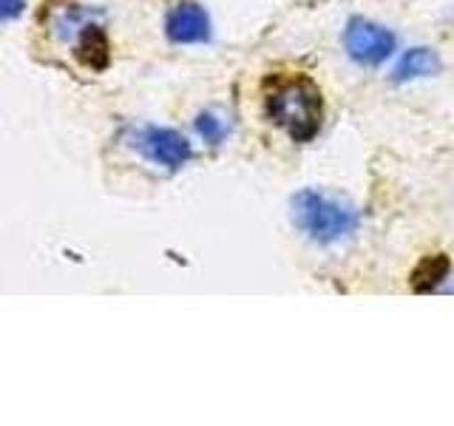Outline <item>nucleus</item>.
Masks as SVG:
<instances>
[{
	"label": "nucleus",
	"mask_w": 454,
	"mask_h": 426,
	"mask_svg": "<svg viewBox=\"0 0 454 426\" xmlns=\"http://www.w3.org/2000/svg\"><path fill=\"white\" fill-rule=\"evenodd\" d=\"M165 35H168V40L179 43V46H188V43H205L210 37L207 12L196 4H176L168 12Z\"/></svg>",
	"instance_id": "obj_5"
},
{
	"label": "nucleus",
	"mask_w": 454,
	"mask_h": 426,
	"mask_svg": "<svg viewBox=\"0 0 454 426\" xmlns=\"http://www.w3.org/2000/svg\"><path fill=\"white\" fill-rule=\"evenodd\" d=\"M440 71V57L432 49H409L401 60H397L392 77L397 83L406 80H420V77H432Z\"/></svg>",
	"instance_id": "obj_8"
},
{
	"label": "nucleus",
	"mask_w": 454,
	"mask_h": 426,
	"mask_svg": "<svg viewBox=\"0 0 454 426\" xmlns=\"http://www.w3.org/2000/svg\"><path fill=\"white\" fill-rule=\"evenodd\" d=\"M134 146L145 154L151 162L170 168V170L182 168L191 160V142L184 139L179 131H174V128H160V125L142 128V131L137 134Z\"/></svg>",
	"instance_id": "obj_4"
},
{
	"label": "nucleus",
	"mask_w": 454,
	"mask_h": 426,
	"mask_svg": "<svg viewBox=\"0 0 454 426\" xmlns=\"http://www.w3.org/2000/svg\"><path fill=\"white\" fill-rule=\"evenodd\" d=\"M449 259L443 253H434V256H426L420 259V264L411 270V290L415 293H432V290H443V281L449 279Z\"/></svg>",
	"instance_id": "obj_7"
},
{
	"label": "nucleus",
	"mask_w": 454,
	"mask_h": 426,
	"mask_svg": "<svg viewBox=\"0 0 454 426\" xmlns=\"http://www.w3.org/2000/svg\"><path fill=\"white\" fill-rule=\"evenodd\" d=\"M77 60L91 71H106L111 63V43L99 26H85V32L77 43Z\"/></svg>",
	"instance_id": "obj_6"
},
{
	"label": "nucleus",
	"mask_w": 454,
	"mask_h": 426,
	"mask_svg": "<svg viewBox=\"0 0 454 426\" xmlns=\"http://www.w3.org/2000/svg\"><path fill=\"white\" fill-rule=\"evenodd\" d=\"M344 46L352 60L375 66V63H383L395 51V35L389 28H383L372 20L355 18V20H349L347 32H344Z\"/></svg>",
	"instance_id": "obj_3"
},
{
	"label": "nucleus",
	"mask_w": 454,
	"mask_h": 426,
	"mask_svg": "<svg viewBox=\"0 0 454 426\" xmlns=\"http://www.w3.org/2000/svg\"><path fill=\"white\" fill-rule=\"evenodd\" d=\"M196 131L202 134L205 142H210V146H219V142L224 139V122L219 117H213V114H199Z\"/></svg>",
	"instance_id": "obj_9"
},
{
	"label": "nucleus",
	"mask_w": 454,
	"mask_h": 426,
	"mask_svg": "<svg viewBox=\"0 0 454 426\" xmlns=\"http://www.w3.org/2000/svg\"><path fill=\"white\" fill-rule=\"evenodd\" d=\"M23 9V0H0V14H4V20H12L14 14H20Z\"/></svg>",
	"instance_id": "obj_10"
},
{
	"label": "nucleus",
	"mask_w": 454,
	"mask_h": 426,
	"mask_svg": "<svg viewBox=\"0 0 454 426\" xmlns=\"http://www.w3.org/2000/svg\"><path fill=\"white\" fill-rule=\"evenodd\" d=\"M290 210L298 231H304L309 239L321 241V245L347 239L358 231V213L349 205L312 188L298 191L290 202Z\"/></svg>",
	"instance_id": "obj_2"
},
{
	"label": "nucleus",
	"mask_w": 454,
	"mask_h": 426,
	"mask_svg": "<svg viewBox=\"0 0 454 426\" xmlns=\"http://www.w3.org/2000/svg\"><path fill=\"white\" fill-rule=\"evenodd\" d=\"M267 117L290 134L293 142H309L324 120V97L316 80L307 75L270 77L264 83Z\"/></svg>",
	"instance_id": "obj_1"
},
{
	"label": "nucleus",
	"mask_w": 454,
	"mask_h": 426,
	"mask_svg": "<svg viewBox=\"0 0 454 426\" xmlns=\"http://www.w3.org/2000/svg\"><path fill=\"white\" fill-rule=\"evenodd\" d=\"M443 290H449V293H454V281H451V284H446V288H443Z\"/></svg>",
	"instance_id": "obj_11"
}]
</instances>
